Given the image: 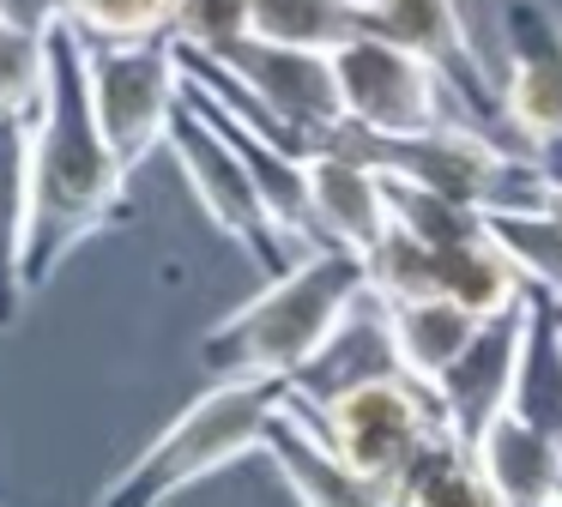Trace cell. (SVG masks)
<instances>
[{"instance_id": "1", "label": "cell", "mask_w": 562, "mask_h": 507, "mask_svg": "<svg viewBox=\"0 0 562 507\" xmlns=\"http://www.w3.org/2000/svg\"><path fill=\"white\" fill-rule=\"evenodd\" d=\"M127 176L134 169L103 139L98 109H91V60L86 36L74 24L49 31V84H43L37 121H31V260L25 284L43 290L61 260L91 241L103 224H115L127 205Z\"/></svg>"}, {"instance_id": "2", "label": "cell", "mask_w": 562, "mask_h": 507, "mask_svg": "<svg viewBox=\"0 0 562 507\" xmlns=\"http://www.w3.org/2000/svg\"><path fill=\"white\" fill-rule=\"evenodd\" d=\"M357 302H375L369 290V254L357 248H303L291 272L267 278L255 302L224 314L200 338V362L218 381H303L327 345L351 326Z\"/></svg>"}, {"instance_id": "3", "label": "cell", "mask_w": 562, "mask_h": 507, "mask_svg": "<svg viewBox=\"0 0 562 507\" xmlns=\"http://www.w3.org/2000/svg\"><path fill=\"white\" fill-rule=\"evenodd\" d=\"M291 405L296 381H218L98 495V507H170L182 489L267 447Z\"/></svg>"}, {"instance_id": "4", "label": "cell", "mask_w": 562, "mask_h": 507, "mask_svg": "<svg viewBox=\"0 0 562 507\" xmlns=\"http://www.w3.org/2000/svg\"><path fill=\"white\" fill-rule=\"evenodd\" d=\"M327 151H357L363 164H375L381 176L405 181V188L441 193V200L465 205V212H538L550 200V169L538 157H514L490 139V127L477 121H441L429 133H405V139H375V133L345 121L327 139Z\"/></svg>"}, {"instance_id": "5", "label": "cell", "mask_w": 562, "mask_h": 507, "mask_svg": "<svg viewBox=\"0 0 562 507\" xmlns=\"http://www.w3.org/2000/svg\"><path fill=\"white\" fill-rule=\"evenodd\" d=\"M296 410H303L357 471L381 477L387 489L405 477V465H412L429 441H441V435L453 429L441 398H436V386L405 374V369H393V362L375 374H357V381H339L321 398L296 393Z\"/></svg>"}, {"instance_id": "6", "label": "cell", "mask_w": 562, "mask_h": 507, "mask_svg": "<svg viewBox=\"0 0 562 507\" xmlns=\"http://www.w3.org/2000/svg\"><path fill=\"white\" fill-rule=\"evenodd\" d=\"M164 151H170L176 169L188 176L200 212H206L212 224H218L224 236H231L236 248H243L248 260L260 266V272H267V278L291 272L296 254H303V241H291L279 224H272L267 200H260L255 169L243 164V151H236V145L224 139V133L212 127V121L200 115L188 97H182V109H176V121H170V139H164Z\"/></svg>"}, {"instance_id": "7", "label": "cell", "mask_w": 562, "mask_h": 507, "mask_svg": "<svg viewBox=\"0 0 562 507\" xmlns=\"http://www.w3.org/2000/svg\"><path fill=\"white\" fill-rule=\"evenodd\" d=\"M91 60V109L103 139L127 169H139L164 139L188 97L182 48L176 43H86Z\"/></svg>"}, {"instance_id": "8", "label": "cell", "mask_w": 562, "mask_h": 507, "mask_svg": "<svg viewBox=\"0 0 562 507\" xmlns=\"http://www.w3.org/2000/svg\"><path fill=\"white\" fill-rule=\"evenodd\" d=\"M333 72H339L345 121L375 139H405V133H429L465 115L448 79L387 36H351L345 48H333Z\"/></svg>"}, {"instance_id": "9", "label": "cell", "mask_w": 562, "mask_h": 507, "mask_svg": "<svg viewBox=\"0 0 562 507\" xmlns=\"http://www.w3.org/2000/svg\"><path fill=\"white\" fill-rule=\"evenodd\" d=\"M502 121L526 157L562 181V12L550 0H502Z\"/></svg>"}, {"instance_id": "10", "label": "cell", "mask_w": 562, "mask_h": 507, "mask_svg": "<svg viewBox=\"0 0 562 507\" xmlns=\"http://www.w3.org/2000/svg\"><path fill=\"white\" fill-rule=\"evenodd\" d=\"M363 36H387V43L424 55L460 97L465 121H477V127L502 121V84L490 79L484 55L465 31L460 0H363Z\"/></svg>"}, {"instance_id": "11", "label": "cell", "mask_w": 562, "mask_h": 507, "mask_svg": "<svg viewBox=\"0 0 562 507\" xmlns=\"http://www.w3.org/2000/svg\"><path fill=\"white\" fill-rule=\"evenodd\" d=\"M284 121V127L303 139V151H327V139L345 127V103H339V72H333V55H315V48H284V43H260L248 36L231 55H212Z\"/></svg>"}, {"instance_id": "12", "label": "cell", "mask_w": 562, "mask_h": 507, "mask_svg": "<svg viewBox=\"0 0 562 507\" xmlns=\"http://www.w3.org/2000/svg\"><path fill=\"white\" fill-rule=\"evenodd\" d=\"M520 333H526V296L514 302V308H502V314H484L477 338L460 350V362L436 381V398H441V410H448L453 435L477 441V435L508 410L514 369H520Z\"/></svg>"}, {"instance_id": "13", "label": "cell", "mask_w": 562, "mask_h": 507, "mask_svg": "<svg viewBox=\"0 0 562 507\" xmlns=\"http://www.w3.org/2000/svg\"><path fill=\"white\" fill-rule=\"evenodd\" d=\"M308 193H315V236L333 248L375 254L387 241L393 217V181L357 151H315L308 157Z\"/></svg>"}, {"instance_id": "14", "label": "cell", "mask_w": 562, "mask_h": 507, "mask_svg": "<svg viewBox=\"0 0 562 507\" xmlns=\"http://www.w3.org/2000/svg\"><path fill=\"white\" fill-rule=\"evenodd\" d=\"M260 453H267L272 465H279V477L291 483L296 507H400L387 483L357 471L296 405L279 417V429L267 435Z\"/></svg>"}, {"instance_id": "15", "label": "cell", "mask_w": 562, "mask_h": 507, "mask_svg": "<svg viewBox=\"0 0 562 507\" xmlns=\"http://www.w3.org/2000/svg\"><path fill=\"white\" fill-rule=\"evenodd\" d=\"M381 308V338H387V362L417 381L436 386L441 374L460 362V350L477 338L484 314L460 308L453 296H417V302H375Z\"/></svg>"}, {"instance_id": "16", "label": "cell", "mask_w": 562, "mask_h": 507, "mask_svg": "<svg viewBox=\"0 0 562 507\" xmlns=\"http://www.w3.org/2000/svg\"><path fill=\"white\" fill-rule=\"evenodd\" d=\"M31 121L37 115H0V333L19 320L31 284H25V260H31Z\"/></svg>"}, {"instance_id": "17", "label": "cell", "mask_w": 562, "mask_h": 507, "mask_svg": "<svg viewBox=\"0 0 562 507\" xmlns=\"http://www.w3.org/2000/svg\"><path fill=\"white\" fill-rule=\"evenodd\" d=\"M477 459H484L490 483L502 489L508 507H557L562 502V435H544L538 422L502 410L477 435Z\"/></svg>"}, {"instance_id": "18", "label": "cell", "mask_w": 562, "mask_h": 507, "mask_svg": "<svg viewBox=\"0 0 562 507\" xmlns=\"http://www.w3.org/2000/svg\"><path fill=\"white\" fill-rule=\"evenodd\" d=\"M508 410L544 435H562V302L538 284H526V333Z\"/></svg>"}, {"instance_id": "19", "label": "cell", "mask_w": 562, "mask_h": 507, "mask_svg": "<svg viewBox=\"0 0 562 507\" xmlns=\"http://www.w3.org/2000/svg\"><path fill=\"white\" fill-rule=\"evenodd\" d=\"M393 502L400 507H508L502 489L490 483L484 459H477V441H465L453 429L405 465V477L393 483Z\"/></svg>"}, {"instance_id": "20", "label": "cell", "mask_w": 562, "mask_h": 507, "mask_svg": "<svg viewBox=\"0 0 562 507\" xmlns=\"http://www.w3.org/2000/svg\"><path fill=\"white\" fill-rule=\"evenodd\" d=\"M248 19L260 43L333 55L351 36H363V0H248Z\"/></svg>"}, {"instance_id": "21", "label": "cell", "mask_w": 562, "mask_h": 507, "mask_svg": "<svg viewBox=\"0 0 562 507\" xmlns=\"http://www.w3.org/2000/svg\"><path fill=\"white\" fill-rule=\"evenodd\" d=\"M182 0H74V31L86 43H176Z\"/></svg>"}, {"instance_id": "22", "label": "cell", "mask_w": 562, "mask_h": 507, "mask_svg": "<svg viewBox=\"0 0 562 507\" xmlns=\"http://www.w3.org/2000/svg\"><path fill=\"white\" fill-rule=\"evenodd\" d=\"M49 84V36L0 19V115H37Z\"/></svg>"}, {"instance_id": "23", "label": "cell", "mask_w": 562, "mask_h": 507, "mask_svg": "<svg viewBox=\"0 0 562 507\" xmlns=\"http://www.w3.org/2000/svg\"><path fill=\"white\" fill-rule=\"evenodd\" d=\"M255 36L248 0H182L176 12V48L188 55H231Z\"/></svg>"}, {"instance_id": "24", "label": "cell", "mask_w": 562, "mask_h": 507, "mask_svg": "<svg viewBox=\"0 0 562 507\" xmlns=\"http://www.w3.org/2000/svg\"><path fill=\"white\" fill-rule=\"evenodd\" d=\"M0 19L19 24V31L49 36L55 24H74V0H0Z\"/></svg>"}, {"instance_id": "25", "label": "cell", "mask_w": 562, "mask_h": 507, "mask_svg": "<svg viewBox=\"0 0 562 507\" xmlns=\"http://www.w3.org/2000/svg\"><path fill=\"white\" fill-rule=\"evenodd\" d=\"M544 212H550V217H557V224H562V181H557V188H550V200H544Z\"/></svg>"}, {"instance_id": "26", "label": "cell", "mask_w": 562, "mask_h": 507, "mask_svg": "<svg viewBox=\"0 0 562 507\" xmlns=\"http://www.w3.org/2000/svg\"><path fill=\"white\" fill-rule=\"evenodd\" d=\"M557 507H562V502H557Z\"/></svg>"}]
</instances>
